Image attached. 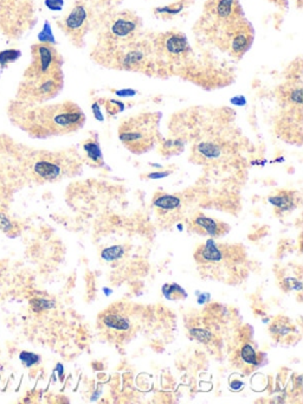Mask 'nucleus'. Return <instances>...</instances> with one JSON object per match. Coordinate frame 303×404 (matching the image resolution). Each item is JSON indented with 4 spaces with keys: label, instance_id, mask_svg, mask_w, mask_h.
I'll use <instances>...</instances> for the list:
<instances>
[{
    "label": "nucleus",
    "instance_id": "obj_1",
    "mask_svg": "<svg viewBox=\"0 0 303 404\" xmlns=\"http://www.w3.org/2000/svg\"><path fill=\"white\" fill-rule=\"evenodd\" d=\"M8 115L17 127L38 139L70 134L82 129L85 122L83 111L72 101L30 104L15 100L8 104Z\"/></svg>",
    "mask_w": 303,
    "mask_h": 404
},
{
    "label": "nucleus",
    "instance_id": "obj_2",
    "mask_svg": "<svg viewBox=\"0 0 303 404\" xmlns=\"http://www.w3.org/2000/svg\"><path fill=\"white\" fill-rule=\"evenodd\" d=\"M22 158L19 172L35 183H54L80 170V161L72 153L33 151Z\"/></svg>",
    "mask_w": 303,
    "mask_h": 404
},
{
    "label": "nucleus",
    "instance_id": "obj_3",
    "mask_svg": "<svg viewBox=\"0 0 303 404\" xmlns=\"http://www.w3.org/2000/svg\"><path fill=\"white\" fill-rule=\"evenodd\" d=\"M160 113H141L122 121L119 127V139L128 151L144 154L156 145L159 129Z\"/></svg>",
    "mask_w": 303,
    "mask_h": 404
},
{
    "label": "nucleus",
    "instance_id": "obj_4",
    "mask_svg": "<svg viewBox=\"0 0 303 404\" xmlns=\"http://www.w3.org/2000/svg\"><path fill=\"white\" fill-rule=\"evenodd\" d=\"M140 29L141 20L136 13L129 11L115 13L104 25V30L101 33L100 45L104 49L114 51L116 49L138 40Z\"/></svg>",
    "mask_w": 303,
    "mask_h": 404
},
{
    "label": "nucleus",
    "instance_id": "obj_5",
    "mask_svg": "<svg viewBox=\"0 0 303 404\" xmlns=\"http://www.w3.org/2000/svg\"><path fill=\"white\" fill-rule=\"evenodd\" d=\"M136 316L131 306L113 305L99 316V328L106 338L116 343H124L136 331Z\"/></svg>",
    "mask_w": 303,
    "mask_h": 404
},
{
    "label": "nucleus",
    "instance_id": "obj_6",
    "mask_svg": "<svg viewBox=\"0 0 303 404\" xmlns=\"http://www.w3.org/2000/svg\"><path fill=\"white\" fill-rule=\"evenodd\" d=\"M238 0H208L205 5L204 25L215 43L235 22L243 18Z\"/></svg>",
    "mask_w": 303,
    "mask_h": 404
},
{
    "label": "nucleus",
    "instance_id": "obj_7",
    "mask_svg": "<svg viewBox=\"0 0 303 404\" xmlns=\"http://www.w3.org/2000/svg\"><path fill=\"white\" fill-rule=\"evenodd\" d=\"M32 60L23 77H48L63 74V58L52 43L40 42L31 47Z\"/></svg>",
    "mask_w": 303,
    "mask_h": 404
},
{
    "label": "nucleus",
    "instance_id": "obj_8",
    "mask_svg": "<svg viewBox=\"0 0 303 404\" xmlns=\"http://www.w3.org/2000/svg\"><path fill=\"white\" fill-rule=\"evenodd\" d=\"M255 38V33L252 25L243 17L242 19L236 22L231 28L227 30L223 38L220 40V47L224 51H227L232 57L240 58L252 48V42Z\"/></svg>",
    "mask_w": 303,
    "mask_h": 404
},
{
    "label": "nucleus",
    "instance_id": "obj_9",
    "mask_svg": "<svg viewBox=\"0 0 303 404\" xmlns=\"http://www.w3.org/2000/svg\"><path fill=\"white\" fill-rule=\"evenodd\" d=\"M60 28L74 45L80 47L83 43L84 37L88 33V8L82 3H76L68 15L60 22Z\"/></svg>",
    "mask_w": 303,
    "mask_h": 404
},
{
    "label": "nucleus",
    "instance_id": "obj_10",
    "mask_svg": "<svg viewBox=\"0 0 303 404\" xmlns=\"http://www.w3.org/2000/svg\"><path fill=\"white\" fill-rule=\"evenodd\" d=\"M237 248H231L229 245H220L213 240H208L206 243L200 245L195 257L197 262L202 266H218V264H230L232 260H237Z\"/></svg>",
    "mask_w": 303,
    "mask_h": 404
},
{
    "label": "nucleus",
    "instance_id": "obj_11",
    "mask_svg": "<svg viewBox=\"0 0 303 404\" xmlns=\"http://www.w3.org/2000/svg\"><path fill=\"white\" fill-rule=\"evenodd\" d=\"M156 47L160 51L173 60L185 57L190 51L188 38L181 33H167L160 35L156 40Z\"/></svg>",
    "mask_w": 303,
    "mask_h": 404
},
{
    "label": "nucleus",
    "instance_id": "obj_12",
    "mask_svg": "<svg viewBox=\"0 0 303 404\" xmlns=\"http://www.w3.org/2000/svg\"><path fill=\"white\" fill-rule=\"evenodd\" d=\"M191 229L205 236L218 237L224 235L229 230V225L223 222L213 220L211 217L197 215L191 222Z\"/></svg>",
    "mask_w": 303,
    "mask_h": 404
},
{
    "label": "nucleus",
    "instance_id": "obj_13",
    "mask_svg": "<svg viewBox=\"0 0 303 404\" xmlns=\"http://www.w3.org/2000/svg\"><path fill=\"white\" fill-rule=\"evenodd\" d=\"M269 331L274 340L284 344L295 340L296 334H297L295 325L291 324V321L286 316H277L276 319H274Z\"/></svg>",
    "mask_w": 303,
    "mask_h": 404
},
{
    "label": "nucleus",
    "instance_id": "obj_14",
    "mask_svg": "<svg viewBox=\"0 0 303 404\" xmlns=\"http://www.w3.org/2000/svg\"><path fill=\"white\" fill-rule=\"evenodd\" d=\"M259 353L252 344H244L242 348L237 350V366L244 371L252 372L263 362Z\"/></svg>",
    "mask_w": 303,
    "mask_h": 404
},
{
    "label": "nucleus",
    "instance_id": "obj_15",
    "mask_svg": "<svg viewBox=\"0 0 303 404\" xmlns=\"http://www.w3.org/2000/svg\"><path fill=\"white\" fill-rule=\"evenodd\" d=\"M270 204L276 209V211L284 213L289 212L299 205L300 197L295 191H288V190H279L269 196Z\"/></svg>",
    "mask_w": 303,
    "mask_h": 404
},
{
    "label": "nucleus",
    "instance_id": "obj_16",
    "mask_svg": "<svg viewBox=\"0 0 303 404\" xmlns=\"http://www.w3.org/2000/svg\"><path fill=\"white\" fill-rule=\"evenodd\" d=\"M153 205L161 213V216L174 215L179 211L181 207V200L179 197L168 195V193H158L153 198Z\"/></svg>",
    "mask_w": 303,
    "mask_h": 404
},
{
    "label": "nucleus",
    "instance_id": "obj_17",
    "mask_svg": "<svg viewBox=\"0 0 303 404\" xmlns=\"http://www.w3.org/2000/svg\"><path fill=\"white\" fill-rule=\"evenodd\" d=\"M84 156L85 161L94 168H101L104 165V154L101 151L100 144L95 136L89 138L83 143Z\"/></svg>",
    "mask_w": 303,
    "mask_h": 404
},
{
    "label": "nucleus",
    "instance_id": "obj_18",
    "mask_svg": "<svg viewBox=\"0 0 303 404\" xmlns=\"http://www.w3.org/2000/svg\"><path fill=\"white\" fill-rule=\"evenodd\" d=\"M101 104H104V109L108 115L114 116L120 114L124 111V104L119 100H114V99H106V100H101Z\"/></svg>",
    "mask_w": 303,
    "mask_h": 404
},
{
    "label": "nucleus",
    "instance_id": "obj_19",
    "mask_svg": "<svg viewBox=\"0 0 303 404\" xmlns=\"http://www.w3.org/2000/svg\"><path fill=\"white\" fill-rule=\"evenodd\" d=\"M163 292L165 296L171 300H179L186 298V293L178 284H166L163 289Z\"/></svg>",
    "mask_w": 303,
    "mask_h": 404
},
{
    "label": "nucleus",
    "instance_id": "obj_20",
    "mask_svg": "<svg viewBox=\"0 0 303 404\" xmlns=\"http://www.w3.org/2000/svg\"><path fill=\"white\" fill-rule=\"evenodd\" d=\"M183 3H176V4L167 5L164 8H158L154 10V13L158 16H176L178 13L183 11Z\"/></svg>",
    "mask_w": 303,
    "mask_h": 404
},
{
    "label": "nucleus",
    "instance_id": "obj_21",
    "mask_svg": "<svg viewBox=\"0 0 303 404\" xmlns=\"http://www.w3.org/2000/svg\"><path fill=\"white\" fill-rule=\"evenodd\" d=\"M8 177H10L8 168L5 170V168L0 166V200H5L8 193H10V190H8Z\"/></svg>",
    "mask_w": 303,
    "mask_h": 404
},
{
    "label": "nucleus",
    "instance_id": "obj_22",
    "mask_svg": "<svg viewBox=\"0 0 303 404\" xmlns=\"http://www.w3.org/2000/svg\"><path fill=\"white\" fill-rule=\"evenodd\" d=\"M19 57V50H13V49L5 50V51L0 52V65H1V67H4V65H8V63L18 60Z\"/></svg>",
    "mask_w": 303,
    "mask_h": 404
},
{
    "label": "nucleus",
    "instance_id": "obj_23",
    "mask_svg": "<svg viewBox=\"0 0 303 404\" xmlns=\"http://www.w3.org/2000/svg\"><path fill=\"white\" fill-rule=\"evenodd\" d=\"M0 230L6 232V234H11V232H15V225H13V220L8 218V215L4 213V212L0 211Z\"/></svg>",
    "mask_w": 303,
    "mask_h": 404
},
{
    "label": "nucleus",
    "instance_id": "obj_24",
    "mask_svg": "<svg viewBox=\"0 0 303 404\" xmlns=\"http://www.w3.org/2000/svg\"><path fill=\"white\" fill-rule=\"evenodd\" d=\"M20 360L25 366H32L40 362V356H37L35 353H20Z\"/></svg>",
    "mask_w": 303,
    "mask_h": 404
},
{
    "label": "nucleus",
    "instance_id": "obj_25",
    "mask_svg": "<svg viewBox=\"0 0 303 404\" xmlns=\"http://www.w3.org/2000/svg\"><path fill=\"white\" fill-rule=\"evenodd\" d=\"M122 254H124L122 247H112V248L106 249L102 255H104V259H106V260H114V259L121 257Z\"/></svg>",
    "mask_w": 303,
    "mask_h": 404
},
{
    "label": "nucleus",
    "instance_id": "obj_26",
    "mask_svg": "<svg viewBox=\"0 0 303 404\" xmlns=\"http://www.w3.org/2000/svg\"><path fill=\"white\" fill-rule=\"evenodd\" d=\"M92 114L95 116L97 120H104V113H102V107H101V101H95L92 104Z\"/></svg>",
    "mask_w": 303,
    "mask_h": 404
},
{
    "label": "nucleus",
    "instance_id": "obj_27",
    "mask_svg": "<svg viewBox=\"0 0 303 404\" xmlns=\"http://www.w3.org/2000/svg\"><path fill=\"white\" fill-rule=\"evenodd\" d=\"M45 5L52 11H60L63 8V0H47Z\"/></svg>",
    "mask_w": 303,
    "mask_h": 404
},
{
    "label": "nucleus",
    "instance_id": "obj_28",
    "mask_svg": "<svg viewBox=\"0 0 303 404\" xmlns=\"http://www.w3.org/2000/svg\"><path fill=\"white\" fill-rule=\"evenodd\" d=\"M40 42H45V43H51V40H54L51 36V33H50V28H49L48 23L45 24L44 30L40 35Z\"/></svg>",
    "mask_w": 303,
    "mask_h": 404
},
{
    "label": "nucleus",
    "instance_id": "obj_29",
    "mask_svg": "<svg viewBox=\"0 0 303 404\" xmlns=\"http://www.w3.org/2000/svg\"><path fill=\"white\" fill-rule=\"evenodd\" d=\"M113 92L120 97H132L136 94V90H133V89H121V90H113Z\"/></svg>",
    "mask_w": 303,
    "mask_h": 404
},
{
    "label": "nucleus",
    "instance_id": "obj_30",
    "mask_svg": "<svg viewBox=\"0 0 303 404\" xmlns=\"http://www.w3.org/2000/svg\"><path fill=\"white\" fill-rule=\"evenodd\" d=\"M48 301L42 300V299H38V300H33L32 301V307H35L36 309L38 306H40V311L42 308H49L51 307L52 305H48Z\"/></svg>",
    "mask_w": 303,
    "mask_h": 404
},
{
    "label": "nucleus",
    "instance_id": "obj_31",
    "mask_svg": "<svg viewBox=\"0 0 303 404\" xmlns=\"http://www.w3.org/2000/svg\"><path fill=\"white\" fill-rule=\"evenodd\" d=\"M171 172H152L148 173L146 178L148 179H159V178H164V177H167Z\"/></svg>",
    "mask_w": 303,
    "mask_h": 404
}]
</instances>
